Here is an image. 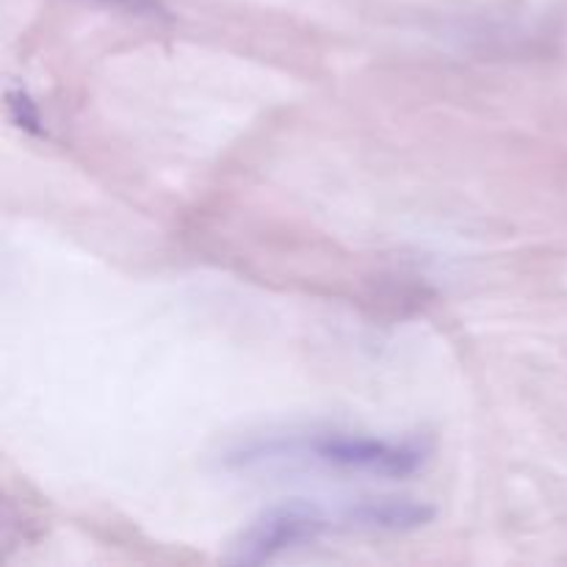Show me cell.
Here are the masks:
<instances>
[{
    "instance_id": "3",
    "label": "cell",
    "mask_w": 567,
    "mask_h": 567,
    "mask_svg": "<svg viewBox=\"0 0 567 567\" xmlns=\"http://www.w3.org/2000/svg\"><path fill=\"white\" fill-rule=\"evenodd\" d=\"M435 507L413 498H360L338 509L341 529L349 532H415L421 526L432 524Z\"/></svg>"
},
{
    "instance_id": "1",
    "label": "cell",
    "mask_w": 567,
    "mask_h": 567,
    "mask_svg": "<svg viewBox=\"0 0 567 567\" xmlns=\"http://www.w3.org/2000/svg\"><path fill=\"white\" fill-rule=\"evenodd\" d=\"M430 460L421 441H388L358 432H305V435L255 437L230 449L221 463L236 471L255 468H330L343 474H369L404 480L419 474Z\"/></svg>"
},
{
    "instance_id": "2",
    "label": "cell",
    "mask_w": 567,
    "mask_h": 567,
    "mask_svg": "<svg viewBox=\"0 0 567 567\" xmlns=\"http://www.w3.org/2000/svg\"><path fill=\"white\" fill-rule=\"evenodd\" d=\"M336 529H341L338 513H327L319 504L302 502V498L277 504V507L260 513L230 543V548L225 554V563L238 567L275 563L282 554L310 546V543L321 540V537Z\"/></svg>"
},
{
    "instance_id": "5",
    "label": "cell",
    "mask_w": 567,
    "mask_h": 567,
    "mask_svg": "<svg viewBox=\"0 0 567 567\" xmlns=\"http://www.w3.org/2000/svg\"><path fill=\"white\" fill-rule=\"evenodd\" d=\"M94 3H103L109 9H120L138 17H166V9L158 0H94Z\"/></svg>"
},
{
    "instance_id": "4",
    "label": "cell",
    "mask_w": 567,
    "mask_h": 567,
    "mask_svg": "<svg viewBox=\"0 0 567 567\" xmlns=\"http://www.w3.org/2000/svg\"><path fill=\"white\" fill-rule=\"evenodd\" d=\"M6 105H9V116L20 131H25L28 136L48 138V127H44L42 114H39V105L33 103L31 94L22 86H9L6 89Z\"/></svg>"
}]
</instances>
